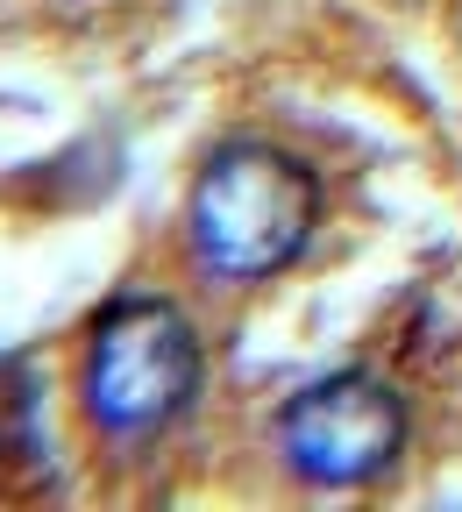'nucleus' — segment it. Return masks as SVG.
<instances>
[{
    "label": "nucleus",
    "instance_id": "1",
    "mask_svg": "<svg viewBox=\"0 0 462 512\" xmlns=\"http://www.w3.org/2000/svg\"><path fill=\"white\" fill-rule=\"evenodd\" d=\"M320 228V178L299 150L263 143V136H235L221 143L185 200V235L200 271L228 278V285H263L285 264H299L306 242Z\"/></svg>",
    "mask_w": 462,
    "mask_h": 512
},
{
    "label": "nucleus",
    "instance_id": "2",
    "mask_svg": "<svg viewBox=\"0 0 462 512\" xmlns=\"http://www.w3.org/2000/svg\"><path fill=\"white\" fill-rule=\"evenodd\" d=\"M200 328L157 292H121L93 313L79 399L107 441H157L200 399Z\"/></svg>",
    "mask_w": 462,
    "mask_h": 512
},
{
    "label": "nucleus",
    "instance_id": "3",
    "mask_svg": "<svg viewBox=\"0 0 462 512\" xmlns=\"http://www.w3.org/2000/svg\"><path fill=\"white\" fill-rule=\"evenodd\" d=\"M406 448V399L377 370H327L278 413V456L320 491L377 484Z\"/></svg>",
    "mask_w": 462,
    "mask_h": 512
}]
</instances>
